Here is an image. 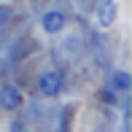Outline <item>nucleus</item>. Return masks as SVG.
Returning a JSON list of instances; mask_svg holds the SVG:
<instances>
[{
  "mask_svg": "<svg viewBox=\"0 0 132 132\" xmlns=\"http://www.w3.org/2000/svg\"><path fill=\"white\" fill-rule=\"evenodd\" d=\"M62 73L59 70H46V73H40V78H38V86H40V92L46 94V97H57L59 92H62Z\"/></svg>",
  "mask_w": 132,
  "mask_h": 132,
  "instance_id": "1",
  "label": "nucleus"
},
{
  "mask_svg": "<svg viewBox=\"0 0 132 132\" xmlns=\"http://www.w3.org/2000/svg\"><path fill=\"white\" fill-rule=\"evenodd\" d=\"M65 24H68V16H65L62 11H46V14L40 16V27H43L49 35L62 32V30H65Z\"/></svg>",
  "mask_w": 132,
  "mask_h": 132,
  "instance_id": "2",
  "label": "nucleus"
},
{
  "mask_svg": "<svg viewBox=\"0 0 132 132\" xmlns=\"http://www.w3.org/2000/svg\"><path fill=\"white\" fill-rule=\"evenodd\" d=\"M22 92L16 86H11V84H3L0 86V108L3 111H16V108L22 105Z\"/></svg>",
  "mask_w": 132,
  "mask_h": 132,
  "instance_id": "3",
  "label": "nucleus"
},
{
  "mask_svg": "<svg viewBox=\"0 0 132 132\" xmlns=\"http://www.w3.org/2000/svg\"><path fill=\"white\" fill-rule=\"evenodd\" d=\"M116 14H119L116 0H100V5H97V22H100V27H111L113 22H116Z\"/></svg>",
  "mask_w": 132,
  "mask_h": 132,
  "instance_id": "4",
  "label": "nucleus"
},
{
  "mask_svg": "<svg viewBox=\"0 0 132 132\" xmlns=\"http://www.w3.org/2000/svg\"><path fill=\"white\" fill-rule=\"evenodd\" d=\"M111 89H116V92H129L132 89V78L129 73H124V70H116V73H111V84H108Z\"/></svg>",
  "mask_w": 132,
  "mask_h": 132,
  "instance_id": "5",
  "label": "nucleus"
},
{
  "mask_svg": "<svg viewBox=\"0 0 132 132\" xmlns=\"http://www.w3.org/2000/svg\"><path fill=\"white\" fill-rule=\"evenodd\" d=\"M100 103H105V105H116V103H119V97H116V89L103 86V89H100Z\"/></svg>",
  "mask_w": 132,
  "mask_h": 132,
  "instance_id": "6",
  "label": "nucleus"
},
{
  "mask_svg": "<svg viewBox=\"0 0 132 132\" xmlns=\"http://www.w3.org/2000/svg\"><path fill=\"white\" fill-rule=\"evenodd\" d=\"M8 22H11V8L0 5V24H8Z\"/></svg>",
  "mask_w": 132,
  "mask_h": 132,
  "instance_id": "7",
  "label": "nucleus"
},
{
  "mask_svg": "<svg viewBox=\"0 0 132 132\" xmlns=\"http://www.w3.org/2000/svg\"><path fill=\"white\" fill-rule=\"evenodd\" d=\"M19 132H30V129H19Z\"/></svg>",
  "mask_w": 132,
  "mask_h": 132,
  "instance_id": "8",
  "label": "nucleus"
}]
</instances>
